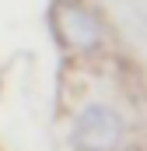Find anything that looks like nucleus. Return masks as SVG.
<instances>
[{
  "instance_id": "obj_1",
  "label": "nucleus",
  "mask_w": 147,
  "mask_h": 151,
  "mask_svg": "<svg viewBox=\"0 0 147 151\" xmlns=\"http://www.w3.org/2000/svg\"><path fill=\"white\" fill-rule=\"evenodd\" d=\"M49 25H53V35L60 39L63 49L84 53L102 42V21L84 4H74V0H56L49 7Z\"/></svg>"
},
{
  "instance_id": "obj_2",
  "label": "nucleus",
  "mask_w": 147,
  "mask_h": 151,
  "mask_svg": "<svg viewBox=\"0 0 147 151\" xmlns=\"http://www.w3.org/2000/svg\"><path fill=\"white\" fill-rule=\"evenodd\" d=\"M123 116L109 106H88L77 116L74 127V148L77 151H119L123 148Z\"/></svg>"
}]
</instances>
